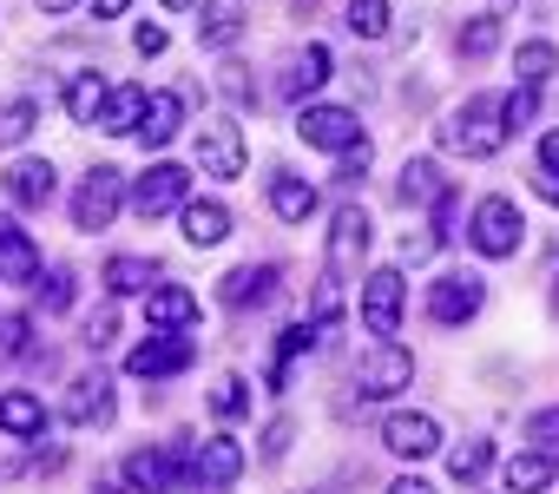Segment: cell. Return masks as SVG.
Here are the masks:
<instances>
[{
	"label": "cell",
	"mask_w": 559,
	"mask_h": 494,
	"mask_svg": "<svg viewBox=\"0 0 559 494\" xmlns=\"http://www.w3.org/2000/svg\"><path fill=\"white\" fill-rule=\"evenodd\" d=\"M435 139H441L448 152H461V158H493V152L507 145V119H500V99H493V93H474L467 106H454V113L435 126Z\"/></svg>",
	"instance_id": "6da1fadb"
},
{
	"label": "cell",
	"mask_w": 559,
	"mask_h": 494,
	"mask_svg": "<svg viewBox=\"0 0 559 494\" xmlns=\"http://www.w3.org/2000/svg\"><path fill=\"white\" fill-rule=\"evenodd\" d=\"M520 237H526V217H520V204L513 198H480L474 204V224H467V244L480 258H513L520 251Z\"/></svg>",
	"instance_id": "7a4b0ae2"
},
{
	"label": "cell",
	"mask_w": 559,
	"mask_h": 494,
	"mask_svg": "<svg viewBox=\"0 0 559 494\" xmlns=\"http://www.w3.org/2000/svg\"><path fill=\"white\" fill-rule=\"evenodd\" d=\"M356 383H362V396H402L408 383H415V356L395 343V337H376L369 350H362V363H356Z\"/></svg>",
	"instance_id": "3957f363"
},
{
	"label": "cell",
	"mask_w": 559,
	"mask_h": 494,
	"mask_svg": "<svg viewBox=\"0 0 559 494\" xmlns=\"http://www.w3.org/2000/svg\"><path fill=\"white\" fill-rule=\"evenodd\" d=\"M119 198H126V178H119L112 165H93V172L80 178V191H73V224H80V231H106V224L119 217Z\"/></svg>",
	"instance_id": "277c9868"
},
{
	"label": "cell",
	"mask_w": 559,
	"mask_h": 494,
	"mask_svg": "<svg viewBox=\"0 0 559 494\" xmlns=\"http://www.w3.org/2000/svg\"><path fill=\"white\" fill-rule=\"evenodd\" d=\"M185 191H191V172H185V165H145L139 185H132V211H139V217H165V211L191 204Z\"/></svg>",
	"instance_id": "5b68a950"
},
{
	"label": "cell",
	"mask_w": 559,
	"mask_h": 494,
	"mask_svg": "<svg viewBox=\"0 0 559 494\" xmlns=\"http://www.w3.org/2000/svg\"><path fill=\"white\" fill-rule=\"evenodd\" d=\"M480 304H487V284H480V271H448L435 291H428V317L435 324H467V317H480Z\"/></svg>",
	"instance_id": "8992f818"
},
{
	"label": "cell",
	"mask_w": 559,
	"mask_h": 494,
	"mask_svg": "<svg viewBox=\"0 0 559 494\" xmlns=\"http://www.w3.org/2000/svg\"><path fill=\"white\" fill-rule=\"evenodd\" d=\"M297 132H304V145H323V152L362 145V126H356L349 106H304V113H297Z\"/></svg>",
	"instance_id": "52a82bcc"
},
{
	"label": "cell",
	"mask_w": 559,
	"mask_h": 494,
	"mask_svg": "<svg viewBox=\"0 0 559 494\" xmlns=\"http://www.w3.org/2000/svg\"><path fill=\"white\" fill-rule=\"evenodd\" d=\"M402 297H408L402 271H369V278H362V324H369L376 337H395V330H402Z\"/></svg>",
	"instance_id": "ba28073f"
},
{
	"label": "cell",
	"mask_w": 559,
	"mask_h": 494,
	"mask_svg": "<svg viewBox=\"0 0 559 494\" xmlns=\"http://www.w3.org/2000/svg\"><path fill=\"white\" fill-rule=\"evenodd\" d=\"M191 356H198V343H191V337H178V330H165V337H145V343L126 356V369H132L139 383H158V376H178Z\"/></svg>",
	"instance_id": "9c48e42d"
},
{
	"label": "cell",
	"mask_w": 559,
	"mask_h": 494,
	"mask_svg": "<svg viewBox=\"0 0 559 494\" xmlns=\"http://www.w3.org/2000/svg\"><path fill=\"white\" fill-rule=\"evenodd\" d=\"M382 448H389V455H402V461H421V455H435V448H441V422H435V415H421V409H402V415H389V422H382Z\"/></svg>",
	"instance_id": "30bf717a"
},
{
	"label": "cell",
	"mask_w": 559,
	"mask_h": 494,
	"mask_svg": "<svg viewBox=\"0 0 559 494\" xmlns=\"http://www.w3.org/2000/svg\"><path fill=\"white\" fill-rule=\"evenodd\" d=\"M369 251V211L362 204H343L336 224H330V278H349Z\"/></svg>",
	"instance_id": "8fae6325"
},
{
	"label": "cell",
	"mask_w": 559,
	"mask_h": 494,
	"mask_svg": "<svg viewBox=\"0 0 559 494\" xmlns=\"http://www.w3.org/2000/svg\"><path fill=\"white\" fill-rule=\"evenodd\" d=\"M198 165H204L211 178H237V172H243V132H237L230 119H204V126H198Z\"/></svg>",
	"instance_id": "7c38bea8"
},
{
	"label": "cell",
	"mask_w": 559,
	"mask_h": 494,
	"mask_svg": "<svg viewBox=\"0 0 559 494\" xmlns=\"http://www.w3.org/2000/svg\"><path fill=\"white\" fill-rule=\"evenodd\" d=\"M243 442L237 435H211V442H198V461H191V481L198 487H230L237 474H243Z\"/></svg>",
	"instance_id": "4fadbf2b"
},
{
	"label": "cell",
	"mask_w": 559,
	"mask_h": 494,
	"mask_svg": "<svg viewBox=\"0 0 559 494\" xmlns=\"http://www.w3.org/2000/svg\"><path fill=\"white\" fill-rule=\"evenodd\" d=\"M217 297H224L230 310H263V304L276 297V264H237V271L217 284Z\"/></svg>",
	"instance_id": "5bb4252c"
},
{
	"label": "cell",
	"mask_w": 559,
	"mask_h": 494,
	"mask_svg": "<svg viewBox=\"0 0 559 494\" xmlns=\"http://www.w3.org/2000/svg\"><path fill=\"white\" fill-rule=\"evenodd\" d=\"M0 191H8L14 204H27V211H40L53 198V165L47 158H14L8 172H0Z\"/></svg>",
	"instance_id": "9a60e30c"
},
{
	"label": "cell",
	"mask_w": 559,
	"mask_h": 494,
	"mask_svg": "<svg viewBox=\"0 0 559 494\" xmlns=\"http://www.w3.org/2000/svg\"><path fill=\"white\" fill-rule=\"evenodd\" d=\"M60 415H67L73 428H86V422H106V415H112V383H106L99 369H93V376H80V383L67 389Z\"/></svg>",
	"instance_id": "2e32d148"
},
{
	"label": "cell",
	"mask_w": 559,
	"mask_h": 494,
	"mask_svg": "<svg viewBox=\"0 0 559 494\" xmlns=\"http://www.w3.org/2000/svg\"><path fill=\"white\" fill-rule=\"evenodd\" d=\"M178 224H185V244H198V251H211V244L230 237V211H224L217 198H191V204L178 211Z\"/></svg>",
	"instance_id": "e0dca14e"
},
{
	"label": "cell",
	"mask_w": 559,
	"mask_h": 494,
	"mask_svg": "<svg viewBox=\"0 0 559 494\" xmlns=\"http://www.w3.org/2000/svg\"><path fill=\"white\" fill-rule=\"evenodd\" d=\"M448 191H454V185L441 178V165H435V158H408V165H402V178H395V198H402V204H428V211H435Z\"/></svg>",
	"instance_id": "ac0fdd59"
},
{
	"label": "cell",
	"mask_w": 559,
	"mask_h": 494,
	"mask_svg": "<svg viewBox=\"0 0 559 494\" xmlns=\"http://www.w3.org/2000/svg\"><path fill=\"white\" fill-rule=\"evenodd\" d=\"M178 126H185V99H178V93H152V99H145V126H139L145 152L171 145V139H178Z\"/></svg>",
	"instance_id": "d6986e66"
},
{
	"label": "cell",
	"mask_w": 559,
	"mask_h": 494,
	"mask_svg": "<svg viewBox=\"0 0 559 494\" xmlns=\"http://www.w3.org/2000/svg\"><path fill=\"white\" fill-rule=\"evenodd\" d=\"M0 271L8 278H40V251H34V237L0 211Z\"/></svg>",
	"instance_id": "ffe728a7"
},
{
	"label": "cell",
	"mask_w": 559,
	"mask_h": 494,
	"mask_svg": "<svg viewBox=\"0 0 559 494\" xmlns=\"http://www.w3.org/2000/svg\"><path fill=\"white\" fill-rule=\"evenodd\" d=\"M270 211L284 217V224H304V217L317 211V185H304L297 172H276V178H270Z\"/></svg>",
	"instance_id": "44dd1931"
},
{
	"label": "cell",
	"mask_w": 559,
	"mask_h": 494,
	"mask_svg": "<svg viewBox=\"0 0 559 494\" xmlns=\"http://www.w3.org/2000/svg\"><path fill=\"white\" fill-rule=\"evenodd\" d=\"M145 317H152L158 330H191V324H198V297H191L185 284H165V291L145 297Z\"/></svg>",
	"instance_id": "7402d4cb"
},
{
	"label": "cell",
	"mask_w": 559,
	"mask_h": 494,
	"mask_svg": "<svg viewBox=\"0 0 559 494\" xmlns=\"http://www.w3.org/2000/svg\"><path fill=\"white\" fill-rule=\"evenodd\" d=\"M106 99H112V93H106L99 73H73V80H67V119H73V126H99Z\"/></svg>",
	"instance_id": "603a6c76"
},
{
	"label": "cell",
	"mask_w": 559,
	"mask_h": 494,
	"mask_svg": "<svg viewBox=\"0 0 559 494\" xmlns=\"http://www.w3.org/2000/svg\"><path fill=\"white\" fill-rule=\"evenodd\" d=\"M145 86H119L112 99H106V113H99V132H112V139H126V132H139L145 126Z\"/></svg>",
	"instance_id": "cb8c5ba5"
},
{
	"label": "cell",
	"mask_w": 559,
	"mask_h": 494,
	"mask_svg": "<svg viewBox=\"0 0 559 494\" xmlns=\"http://www.w3.org/2000/svg\"><path fill=\"white\" fill-rule=\"evenodd\" d=\"M500 481H507V494H546V487H552V455L526 448V455H513V461L500 468Z\"/></svg>",
	"instance_id": "d4e9b609"
},
{
	"label": "cell",
	"mask_w": 559,
	"mask_h": 494,
	"mask_svg": "<svg viewBox=\"0 0 559 494\" xmlns=\"http://www.w3.org/2000/svg\"><path fill=\"white\" fill-rule=\"evenodd\" d=\"M243 34V8H237V0H204V8H198V40L204 47H230Z\"/></svg>",
	"instance_id": "484cf974"
},
{
	"label": "cell",
	"mask_w": 559,
	"mask_h": 494,
	"mask_svg": "<svg viewBox=\"0 0 559 494\" xmlns=\"http://www.w3.org/2000/svg\"><path fill=\"white\" fill-rule=\"evenodd\" d=\"M317 350V324H290L284 337H276V356H270V389H284L290 383V369H297V356H310Z\"/></svg>",
	"instance_id": "4316f807"
},
{
	"label": "cell",
	"mask_w": 559,
	"mask_h": 494,
	"mask_svg": "<svg viewBox=\"0 0 559 494\" xmlns=\"http://www.w3.org/2000/svg\"><path fill=\"white\" fill-rule=\"evenodd\" d=\"M0 428H8V435H47V409L27 396V389H14V396H0Z\"/></svg>",
	"instance_id": "83f0119b"
},
{
	"label": "cell",
	"mask_w": 559,
	"mask_h": 494,
	"mask_svg": "<svg viewBox=\"0 0 559 494\" xmlns=\"http://www.w3.org/2000/svg\"><path fill=\"white\" fill-rule=\"evenodd\" d=\"M552 73H559V47H552V40H526V47L513 54V80H520V86H546Z\"/></svg>",
	"instance_id": "f1b7e54d"
},
{
	"label": "cell",
	"mask_w": 559,
	"mask_h": 494,
	"mask_svg": "<svg viewBox=\"0 0 559 494\" xmlns=\"http://www.w3.org/2000/svg\"><path fill=\"white\" fill-rule=\"evenodd\" d=\"M106 291L112 297H145L152 291V264L145 258H112L106 264Z\"/></svg>",
	"instance_id": "f546056e"
},
{
	"label": "cell",
	"mask_w": 559,
	"mask_h": 494,
	"mask_svg": "<svg viewBox=\"0 0 559 494\" xmlns=\"http://www.w3.org/2000/svg\"><path fill=\"white\" fill-rule=\"evenodd\" d=\"M487 468H493V442H461V448H448V474H454L461 487H474Z\"/></svg>",
	"instance_id": "4dcf8cb0"
},
{
	"label": "cell",
	"mask_w": 559,
	"mask_h": 494,
	"mask_svg": "<svg viewBox=\"0 0 559 494\" xmlns=\"http://www.w3.org/2000/svg\"><path fill=\"white\" fill-rule=\"evenodd\" d=\"M330 80V47H304V60L290 67V80H284V93H317Z\"/></svg>",
	"instance_id": "1f68e13d"
},
{
	"label": "cell",
	"mask_w": 559,
	"mask_h": 494,
	"mask_svg": "<svg viewBox=\"0 0 559 494\" xmlns=\"http://www.w3.org/2000/svg\"><path fill=\"white\" fill-rule=\"evenodd\" d=\"M34 126H40V106L34 99H8V106H0V145H21Z\"/></svg>",
	"instance_id": "d6a6232c"
},
{
	"label": "cell",
	"mask_w": 559,
	"mask_h": 494,
	"mask_svg": "<svg viewBox=\"0 0 559 494\" xmlns=\"http://www.w3.org/2000/svg\"><path fill=\"white\" fill-rule=\"evenodd\" d=\"M493 47H500V14H480V21L461 27V54H467V60H487Z\"/></svg>",
	"instance_id": "836d02e7"
},
{
	"label": "cell",
	"mask_w": 559,
	"mask_h": 494,
	"mask_svg": "<svg viewBox=\"0 0 559 494\" xmlns=\"http://www.w3.org/2000/svg\"><path fill=\"white\" fill-rule=\"evenodd\" d=\"M243 409H250V383H243V376H217V383H211V415L230 422V415H243Z\"/></svg>",
	"instance_id": "e575fe53"
},
{
	"label": "cell",
	"mask_w": 559,
	"mask_h": 494,
	"mask_svg": "<svg viewBox=\"0 0 559 494\" xmlns=\"http://www.w3.org/2000/svg\"><path fill=\"white\" fill-rule=\"evenodd\" d=\"M533 113H539V86H513V93L500 99V119H507V132H526V126H533Z\"/></svg>",
	"instance_id": "d590c367"
},
{
	"label": "cell",
	"mask_w": 559,
	"mask_h": 494,
	"mask_svg": "<svg viewBox=\"0 0 559 494\" xmlns=\"http://www.w3.org/2000/svg\"><path fill=\"white\" fill-rule=\"evenodd\" d=\"M349 27L362 40H382L389 34V0H349Z\"/></svg>",
	"instance_id": "8d00e7d4"
},
{
	"label": "cell",
	"mask_w": 559,
	"mask_h": 494,
	"mask_svg": "<svg viewBox=\"0 0 559 494\" xmlns=\"http://www.w3.org/2000/svg\"><path fill=\"white\" fill-rule=\"evenodd\" d=\"M34 291H40V310H67V304H73V271L53 264L47 278H34Z\"/></svg>",
	"instance_id": "74e56055"
},
{
	"label": "cell",
	"mask_w": 559,
	"mask_h": 494,
	"mask_svg": "<svg viewBox=\"0 0 559 494\" xmlns=\"http://www.w3.org/2000/svg\"><path fill=\"white\" fill-rule=\"evenodd\" d=\"M441 251V231L428 224V231H402V264H428Z\"/></svg>",
	"instance_id": "f35d334b"
},
{
	"label": "cell",
	"mask_w": 559,
	"mask_h": 494,
	"mask_svg": "<svg viewBox=\"0 0 559 494\" xmlns=\"http://www.w3.org/2000/svg\"><path fill=\"white\" fill-rule=\"evenodd\" d=\"M526 442H533L539 455H552V448H559V409H539V415L526 422Z\"/></svg>",
	"instance_id": "ab89813d"
},
{
	"label": "cell",
	"mask_w": 559,
	"mask_h": 494,
	"mask_svg": "<svg viewBox=\"0 0 559 494\" xmlns=\"http://www.w3.org/2000/svg\"><path fill=\"white\" fill-rule=\"evenodd\" d=\"M119 337V310L106 304V310H93V324H86V350H106Z\"/></svg>",
	"instance_id": "60d3db41"
},
{
	"label": "cell",
	"mask_w": 559,
	"mask_h": 494,
	"mask_svg": "<svg viewBox=\"0 0 559 494\" xmlns=\"http://www.w3.org/2000/svg\"><path fill=\"white\" fill-rule=\"evenodd\" d=\"M27 337H34V324H27V317H0V356H21V350H27Z\"/></svg>",
	"instance_id": "b9f144b4"
},
{
	"label": "cell",
	"mask_w": 559,
	"mask_h": 494,
	"mask_svg": "<svg viewBox=\"0 0 559 494\" xmlns=\"http://www.w3.org/2000/svg\"><path fill=\"white\" fill-rule=\"evenodd\" d=\"M369 158H376V152H369V139H362V145H349V152H343V165H336V178H343V185H362Z\"/></svg>",
	"instance_id": "7bdbcfd3"
},
{
	"label": "cell",
	"mask_w": 559,
	"mask_h": 494,
	"mask_svg": "<svg viewBox=\"0 0 559 494\" xmlns=\"http://www.w3.org/2000/svg\"><path fill=\"white\" fill-rule=\"evenodd\" d=\"M343 317V284L330 278V284H317V324H336Z\"/></svg>",
	"instance_id": "ee69618b"
},
{
	"label": "cell",
	"mask_w": 559,
	"mask_h": 494,
	"mask_svg": "<svg viewBox=\"0 0 559 494\" xmlns=\"http://www.w3.org/2000/svg\"><path fill=\"white\" fill-rule=\"evenodd\" d=\"M284 448H290V415H276V422L263 428V461H276Z\"/></svg>",
	"instance_id": "f6af8a7d"
},
{
	"label": "cell",
	"mask_w": 559,
	"mask_h": 494,
	"mask_svg": "<svg viewBox=\"0 0 559 494\" xmlns=\"http://www.w3.org/2000/svg\"><path fill=\"white\" fill-rule=\"evenodd\" d=\"M224 99H237V106H250L257 93H250V80H243V67H224Z\"/></svg>",
	"instance_id": "bcb514c9"
},
{
	"label": "cell",
	"mask_w": 559,
	"mask_h": 494,
	"mask_svg": "<svg viewBox=\"0 0 559 494\" xmlns=\"http://www.w3.org/2000/svg\"><path fill=\"white\" fill-rule=\"evenodd\" d=\"M132 47H139V54H165V27H139Z\"/></svg>",
	"instance_id": "7dc6e473"
},
{
	"label": "cell",
	"mask_w": 559,
	"mask_h": 494,
	"mask_svg": "<svg viewBox=\"0 0 559 494\" xmlns=\"http://www.w3.org/2000/svg\"><path fill=\"white\" fill-rule=\"evenodd\" d=\"M539 172H559V132L539 139Z\"/></svg>",
	"instance_id": "c3c4849f"
},
{
	"label": "cell",
	"mask_w": 559,
	"mask_h": 494,
	"mask_svg": "<svg viewBox=\"0 0 559 494\" xmlns=\"http://www.w3.org/2000/svg\"><path fill=\"white\" fill-rule=\"evenodd\" d=\"M533 191H539L546 204H559V172H539V178H533Z\"/></svg>",
	"instance_id": "681fc988"
},
{
	"label": "cell",
	"mask_w": 559,
	"mask_h": 494,
	"mask_svg": "<svg viewBox=\"0 0 559 494\" xmlns=\"http://www.w3.org/2000/svg\"><path fill=\"white\" fill-rule=\"evenodd\" d=\"M132 8V0H93V21H119Z\"/></svg>",
	"instance_id": "f907efd6"
},
{
	"label": "cell",
	"mask_w": 559,
	"mask_h": 494,
	"mask_svg": "<svg viewBox=\"0 0 559 494\" xmlns=\"http://www.w3.org/2000/svg\"><path fill=\"white\" fill-rule=\"evenodd\" d=\"M389 494H435L428 481H415V474H402V481H389Z\"/></svg>",
	"instance_id": "816d5d0a"
},
{
	"label": "cell",
	"mask_w": 559,
	"mask_h": 494,
	"mask_svg": "<svg viewBox=\"0 0 559 494\" xmlns=\"http://www.w3.org/2000/svg\"><path fill=\"white\" fill-rule=\"evenodd\" d=\"M80 0H40V14H73Z\"/></svg>",
	"instance_id": "f5cc1de1"
},
{
	"label": "cell",
	"mask_w": 559,
	"mask_h": 494,
	"mask_svg": "<svg viewBox=\"0 0 559 494\" xmlns=\"http://www.w3.org/2000/svg\"><path fill=\"white\" fill-rule=\"evenodd\" d=\"M93 494H119V481H93Z\"/></svg>",
	"instance_id": "db71d44e"
},
{
	"label": "cell",
	"mask_w": 559,
	"mask_h": 494,
	"mask_svg": "<svg viewBox=\"0 0 559 494\" xmlns=\"http://www.w3.org/2000/svg\"><path fill=\"white\" fill-rule=\"evenodd\" d=\"M165 8H171V14H185V8H191V0H165Z\"/></svg>",
	"instance_id": "11a10c76"
},
{
	"label": "cell",
	"mask_w": 559,
	"mask_h": 494,
	"mask_svg": "<svg viewBox=\"0 0 559 494\" xmlns=\"http://www.w3.org/2000/svg\"><path fill=\"white\" fill-rule=\"evenodd\" d=\"M507 8H513V0H493V14H507Z\"/></svg>",
	"instance_id": "9f6ffc18"
},
{
	"label": "cell",
	"mask_w": 559,
	"mask_h": 494,
	"mask_svg": "<svg viewBox=\"0 0 559 494\" xmlns=\"http://www.w3.org/2000/svg\"><path fill=\"white\" fill-rule=\"evenodd\" d=\"M552 310H559V284H552Z\"/></svg>",
	"instance_id": "6f0895ef"
}]
</instances>
